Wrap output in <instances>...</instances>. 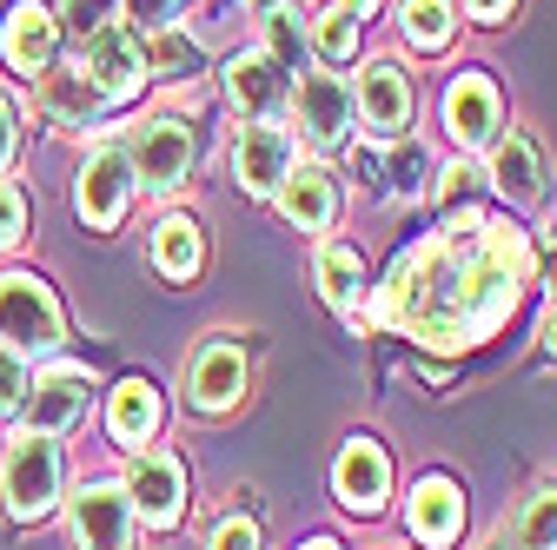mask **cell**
<instances>
[{"label": "cell", "instance_id": "6da1fadb", "mask_svg": "<svg viewBox=\"0 0 557 550\" xmlns=\"http://www.w3.org/2000/svg\"><path fill=\"white\" fill-rule=\"evenodd\" d=\"M524 279H531V239L505 220L465 213L445 233L398 252V265L379 286V325L432 352H465L484 346L518 312Z\"/></svg>", "mask_w": 557, "mask_h": 550}, {"label": "cell", "instance_id": "7a4b0ae2", "mask_svg": "<svg viewBox=\"0 0 557 550\" xmlns=\"http://www.w3.org/2000/svg\"><path fill=\"white\" fill-rule=\"evenodd\" d=\"M60 485H66V458H60V438H14L0 451V498H8V517L14 524H40L53 504H60Z\"/></svg>", "mask_w": 557, "mask_h": 550}, {"label": "cell", "instance_id": "3957f363", "mask_svg": "<svg viewBox=\"0 0 557 550\" xmlns=\"http://www.w3.org/2000/svg\"><path fill=\"white\" fill-rule=\"evenodd\" d=\"M199 160V133L180 120V113H153V120H139L133 126V140H126V166H133V192H180L186 173Z\"/></svg>", "mask_w": 557, "mask_h": 550}, {"label": "cell", "instance_id": "277c9868", "mask_svg": "<svg viewBox=\"0 0 557 550\" xmlns=\"http://www.w3.org/2000/svg\"><path fill=\"white\" fill-rule=\"evenodd\" d=\"M0 346H14L21 359L27 352H60L66 346V318H60V299L40 272H0Z\"/></svg>", "mask_w": 557, "mask_h": 550}, {"label": "cell", "instance_id": "5b68a950", "mask_svg": "<svg viewBox=\"0 0 557 550\" xmlns=\"http://www.w3.org/2000/svg\"><path fill=\"white\" fill-rule=\"evenodd\" d=\"M246 378H252L246 346H239L233 332H213L206 346H193V359H186V372H180V391H186L193 411L220 418V411H233V404L246 398Z\"/></svg>", "mask_w": 557, "mask_h": 550}, {"label": "cell", "instance_id": "8992f818", "mask_svg": "<svg viewBox=\"0 0 557 550\" xmlns=\"http://www.w3.org/2000/svg\"><path fill=\"white\" fill-rule=\"evenodd\" d=\"M133 498L113 477H87V485L66 498V530H74V550H133Z\"/></svg>", "mask_w": 557, "mask_h": 550}, {"label": "cell", "instance_id": "52a82bcc", "mask_svg": "<svg viewBox=\"0 0 557 550\" xmlns=\"http://www.w3.org/2000/svg\"><path fill=\"white\" fill-rule=\"evenodd\" d=\"M126 498H133V517H139V524L173 530V524L186 517V471H180V458H173V451H160V445L133 451Z\"/></svg>", "mask_w": 557, "mask_h": 550}, {"label": "cell", "instance_id": "ba28073f", "mask_svg": "<svg viewBox=\"0 0 557 550\" xmlns=\"http://www.w3.org/2000/svg\"><path fill=\"white\" fill-rule=\"evenodd\" d=\"M74 205H81V220L94 233H113L126 220V205H133V166H126V147H94L81 160V179H74Z\"/></svg>", "mask_w": 557, "mask_h": 550}, {"label": "cell", "instance_id": "9c48e42d", "mask_svg": "<svg viewBox=\"0 0 557 550\" xmlns=\"http://www.w3.org/2000/svg\"><path fill=\"white\" fill-rule=\"evenodd\" d=\"M299 166V140L278 120H246L239 133H233V179L246 186V192H278V179H286Z\"/></svg>", "mask_w": 557, "mask_h": 550}, {"label": "cell", "instance_id": "30bf717a", "mask_svg": "<svg viewBox=\"0 0 557 550\" xmlns=\"http://www.w3.org/2000/svg\"><path fill=\"white\" fill-rule=\"evenodd\" d=\"M81 74L94 80L100 100H126V93H139V87L153 80V74H147V53H139V34L120 27V21H100V27H94Z\"/></svg>", "mask_w": 557, "mask_h": 550}, {"label": "cell", "instance_id": "8fae6325", "mask_svg": "<svg viewBox=\"0 0 557 550\" xmlns=\"http://www.w3.org/2000/svg\"><path fill=\"white\" fill-rule=\"evenodd\" d=\"M87 398H94V378H87L81 365H53V372H40V378L27 385L21 418H27V432L60 438V432H74V425L87 418Z\"/></svg>", "mask_w": 557, "mask_h": 550}, {"label": "cell", "instance_id": "7c38bea8", "mask_svg": "<svg viewBox=\"0 0 557 550\" xmlns=\"http://www.w3.org/2000/svg\"><path fill=\"white\" fill-rule=\"evenodd\" d=\"M498 126H505V100L484 74H458L445 87V133H451L458 153H484L498 140Z\"/></svg>", "mask_w": 557, "mask_h": 550}, {"label": "cell", "instance_id": "4fadbf2b", "mask_svg": "<svg viewBox=\"0 0 557 550\" xmlns=\"http://www.w3.org/2000/svg\"><path fill=\"white\" fill-rule=\"evenodd\" d=\"M293 113H299V133L319 153L352 140V87H345L338 74H306L293 87Z\"/></svg>", "mask_w": 557, "mask_h": 550}, {"label": "cell", "instance_id": "5bb4252c", "mask_svg": "<svg viewBox=\"0 0 557 550\" xmlns=\"http://www.w3.org/2000/svg\"><path fill=\"white\" fill-rule=\"evenodd\" d=\"M332 491H338V504L352 511V517L385 511V498H392V458L372 438H352V445L338 451V464H332Z\"/></svg>", "mask_w": 557, "mask_h": 550}, {"label": "cell", "instance_id": "9a60e30c", "mask_svg": "<svg viewBox=\"0 0 557 550\" xmlns=\"http://www.w3.org/2000/svg\"><path fill=\"white\" fill-rule=\"evenodd\" d=\"M226 93H233V107H239L246 120H278V107L293 100V74H286V66H278L265 47H252V53L226 60Z\"/></svg>", "mask_w": 557, "mask_h": 550}, {"label": "cell", "instance_id": "2e32d148", "mask_svg": "<svg viewBox=\"0 0 557 550\" xmlns=\"http://www.w3.org/2000/svg\"><path fill=\"white\" fill-rule=\"evenodd\" d=\"M359 120L372 133H385V140H398V133H411V80H405V66L398 60H366V74H359Z\"/></svg>", "mask_w": 557, "mask_h": 550}, {"label": "cell", "instance_id": "e0dca14e", "mask_svg": "<svg viewBox=\"0 0 557 550\" xmlns=\"http://www.w3.org/2000/svg\"><path fill=\"white\" fill-rule=\"evenodd\" d=\"M53 47H60V21L53 8H40V0H21V8L8 14V34H0V53H8L14 74H47L53 66Z\"/></svg>", "mask_w": 557, "mask_h": 550}, {"label": "cell", "instance_id": "ac0fdd59", "mask_svg": "<svg viewBox=\"0 0 557 550\" xmlns=\"http://www.w3.org/2000/svg\"><path fill=\"white\" fill-rule=\"evenodd\" d=\"M278 213H286L299 233H325V226L338 220V179H332L319 160L293 166L286 179H278Z\"/></svg>", "mask_w": 557, "mask_h": 550}, {"label": "cell", "instance_id": "d6986e66", "mask_svg": "<svg viewBox=\"0 0 557 550\" xmlns=\"http://www.w3.org/2000/svg\"><path fill=\"white\" fill-rule=\"evenodd\" d=\"M405 524H411V537L425 543V550H445V543H458L465 498H458V485H451V477H418V491H411V504H405Z\"/></svg>", "mask_w": 557, "mask_h": 550}, {"label": "cell", "instance_id": "ffe728a7", "mask_svg": "<svg viewBox=\"0 0 557 550\" xmlns=\"http://www.w3.org/2000/svg\"><path fill=\"white\" fill-rule=\"evenodd\" d=\"M107 432H113V445H126V451H147V445L160 438V391H153L147 378L113 385V398H107Z\"/></svg>", "mask_w": 557, "mask_h": 550}, {"label": "cell", "instance_id": "44dd1931", "mask_svg": "<svg viewBox=\"0 0 557 550\" xmlns=\"http://www.w3.org/2000/svg\"><path fill=\"white\" fill-rule=\"evenodd\" d=\"M492 186H498L511 205H537V199H544V166H537V147L524 140V133L492 140Z\"/></svg>", "mask_w": 557, "mask_h": 550}, {"label": "cell", "instance_id": "7402d4cb", "mask_svg": "<svg viewBox=\"0 0 557 550\" xmlns=\"http://www.w3.org/2000/svg\"><path fill=\"white\" fill-rule=\"evenodd\" d=\"M153 265L166 272V279H193V272L206 265V233H199V220H186V213H173V220H160L153 226Z\"/></svg>", "mask_w": 557, "mask_h": 550}, {"label": "cell", "instance_id": "603a6c76", "mask_svg": "<svg viewBox=\"0 0 557 550\" xmlns=\"http://www.w3.org/2000/svg\"><path fill=\"white\" fill-rule=\"evenodd\" d=\"M40 93H47V113H53L60 126H87V113H94V100H100L81 66H60V74L47 66V74H40Z\"/></svg>", "mask_w": 557, "mask_h": 550}, {"label": "cell", "instance_id": "cb8c5ba5", "mask_svg": "<svg viewBox=\"0 0 557 550\" xmlns=\"http://www.w3.org/2000/svg\"><path fill=\"white\" fill-rule=\"evenodd\" d=\"M319 286H325V299L338 312H352L366 299V259H359V246H325L319 252Z\"/></svg>", "mask_w": 557, "mask_h": 550}, {"label": "cell", "instance_id": "d4e9b609", "mask_svg": "<svg viewBox=\"0 0 557 550\" xmlns=\"http://www.w3.org/2000/svg\"><path fill=\"white\" fill-rule=\"evenodd\" d=\"M398 27H405L411 47L445 53L451 34H458V14H451V0H405V8H398Z\"/></svg>", "mask_w": 557, "mask_h": 550}, {"label": "cell", "instance_id": "484cf974", "mask_svg": "<svg viewBox=\"0 0 557 550\" xmlns=\"http://www.w3.org/2000/svg\"><path fill=\"white\" fill-rule=\"evenodd\" d=\"M259 34H265V53L293 74L299 53H306V27H299V8H293V0H265V8H259Z\"/></svg>", "mask_w": 557, "mask_h": 550}, {"label": "cell", "instance_id": "4316f807", "mask_svg": "<svg viewBox=\"0 0 557 550\" xmlns=\"http://www.w3.org/2000/svg\"><path fill=\"white\" fill-rule=\"evenodd\" d=\"M306 47L325 60V66H338V60H352V47H359V21L352 14H338V8H325L312 27H306Z\"/></svg>", "mask_w": 557, "mask_h": 550}, {"label": "cell", "instance_id": "83f0119b", "mask_svg": "<svg viewBox=\"0 0 557 550\" xmlns=\"http://www.w3.org/2000/svg\"><path fill=\"white\" fill-rule=\"evenodd\" d=\"M511 550H557V485H544V491L524 504V517H518V530H511Z\"/></svg>", "mask_w": 557, "mask_h": 550}, {"label": "cell", "instance_id": "f1b7e54d", "mask_svg": "<svg viewBox=\"0 0 557 550\" xmlns=\"http://www.w3.org/2000/svg\"><path fill=\"white\" fill-rule=\"evenodd\" d=\"M120 14H126L133 34H166L186 14V0H120Z\"/></svg>", "mask_w": 557, "mask_h": 550}, {"label": "cell", "instance_id": "f546056e", "mask_svg": "<svg viewBox=\"0 0 557 550\" xmlns=\"http://www.w3.org/2000/svg\"><path fill=\"white\" fill-rule=\"evenodd\" d=\"M27 385H34V372H27V359H21L14 346H0V418H14V411H21V398H27Z\"/></svg>", "mask_w": 557, "mask_h": 550}, {"label": "cell", "instance_id": "4dcf8cb0", "mask_svg": "<svg viewBox=\"0 0 557 550\" xmlns=\"http://www.w3.org/2000/svg\"><path fill=\"white\" fill-rule=\"evenodd\" d=\"M21 233H27V199H21L8 179H0V252L21 246Z\"/></svg>", "mask_w": 557, "mask_h": 550}, {"label": "cell", "instance_id": "1f68e13d", "mask_svg": "<svg viewBox=\"0 0 557 550\" xmlns=\"http://www.w3.org/2000/svg\"><path fill=\"white\" fill-rule=\"evenodd\" d=\"M14 153H21V107L0 93V173L14 166Z\"/></svg>", "mask_w": 557, "mask_h": 550}, {"label": "cell", "instance_id": "d6a6232c", "mask_svg": "<svg viewBox=\"0 0 557 550\" xmlns=\"http://www.w3.org/2000/svg\"><path fill=\"white\" fill-rule=\"evenodd\" d=\"M213 550H259V524L252 517H226L213 530Z\"/></svg>", "mask_w": 557, "mask_h": 550}, {"label": "cell", "instance_id": "836d02e7", "mask_svg": "<svg viewBox=\"0 0 557 550\" xmlns=\"http://www.w3.org/2000/svg\"><path fill=\"white\" fill-rule=\"evenodd\" d=\"M100 8H107V0H66V14H74V27L87 34V27H100Z\"/></svg>", "mask_w": 557, "mask_h": 550}, {"label": "cell", "instance_id": "e575fe53", "mask_svg": "<svg viewBox=\"0 0 557 550\" xmlns=\"http://www.w3.org/2000/svg\"><path fill=\"white\" fill-rule=\"evenodd\" d=\"M531 259L544 265V286H550V299H557V233H550V239H544V246H537Z\"/></svg>", "mask_w": 557, "mask_h": 550}, {"label": "cell", "instance_id": "d590c367", "mask_svg": "<svg viewBox=\"0 0 557 550\" xmlns=\"http://www.w3.org/2000/svg\"><path fill=\"white\" fill-rule=\"evenodd\" d=\"M465 14H471V21H505L511 0H465Z\"/></svg>", "mask_w": 557, "mask_h": 550}, {"label": "cell", "instance_id": "8d00e7d4", "mask_svg": "<svg viewBox=\"0 0 557 550\" xmlns=\"http://www.w3.org/2000/svg\"><path fill=\"white\" fill-rule=\"evenodd\" d=\"M338 14H352V21H372V14H379V0H338Z\"/></svg>", "mask_w": 557, "mask_h": 550}, {"label": "cell", "instance_id": "74e56055", "mask_svg": "<svg viewBox=\"0 0 557 550\" xmlns=\"http://www.w3.org/2000/svg\"><path fill=\"white\" fill-rule=\"evenodd\" d=\"M544 352H550V359H557V312H550V318H544Z\"/></svg>", "mask_w": 557, "mask_h": 550}, {"label": "cell", "instance_id": "f35d334b", "mask_svg": "<svg viewBox=\"0 0 557 550\" xmlns=\"http://www.w3.org/2000/svg\"><path fill=\"white\" fill-rule=\"evenodd\" d=\"M299 550H338V543H332V537H312V543H299Z\"/></svg>", "mask_w": 557, "mask_h": 550}, {"label": "cell", "instance_id": "ab89813d", "mask_svg": "<svg viewBox=\"0 0 557 550\" xmlns=\"http://www.w3.org/2000/svg\"><path fill=\"white\" fill-rule=\"evenodd\" d=\"M484 550H511V537H492V543H484Z\"/></svg>", "mask_w": 557, "mask_h": 550}]
</instances>
